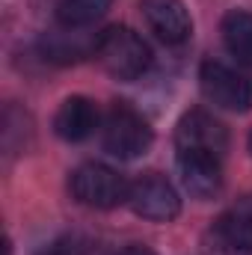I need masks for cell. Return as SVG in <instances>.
<instances>
[{"instance_id": "cell-1", "label": "cell", "mask_w": 252, "mask_h": 255, "mask_svg": "<svg viewBox=\"0 0 252 255\" xmlns=\"http://www.w3.org/2000/svg\"><path fill=\"white\" fill-rule=\"evenodd\" d=\"M95 57L116 80H136L151 63L148 45L130 27H107L104 33H98Z\"/></svg>"}, {"instance_id": "cell-2", "label": "cell", "mask_w": 252, "mask_h": 255, "mask_svg": "<svg viewBox=\"0 0 252 255\" xmlns=\"http://www.w3.org/2000/svg\"><path fill=\"white\" fill-rule=\"evenodd\" d=\"M68 190L80 205L104 211V208H116V205L127 202L130 184L125 181V175H119L116 169H110L104 163H83L71 172Z\"/></svg>"}, {"instance_id": "cell-3", "label": "cell", "mask_w": 252, "mask_h": 255, "mask_svg": "<svg viewBox=\"0 0 252 255\" xmlns=\"http://www.w3.org/2000/svg\"><path fill=\"white\" fill-rule=\"evenodd\" d=\"M151 139H154V133H151L148 122L136 110H130L127 104H116L107 113L104 130H101V142L113 157L133 160V157H139V154H145L151 148Z\"/></svg>"}, {"instance_id": "cell-4", "label": "cell", "mask_w": 252, "mask_h": 255, "mask_svg": "<svg viewBox=\"0 0 252 255\" xmlns=\"http://www.w3.org/2000/svg\"><path fill=\"white\" fill-rule=\"evenodd\" d=\"M199 83L208 101H214L223 110L247 113L252 110V77L241 74L238 68H229L223 63H202L199 68Z\"/></svg>"}, {"instance_id": "cell-5", "label": "cell", "mask_w": 252, "mask_h": 255, "mask_svg": "<svg viewBox=\"0 0 252 255\" xmlns=\"http://www.w3.org/2000/svg\"><path fill=\"white\" fill-rule=\"evenodd\" d=\"M130 208L136 217L151 220V223H169L181 214V199L178 190L163 178V175H142L136 184H130V196H127Z\"/></svg>"}, {"instance_id": "cell-6", "label": "cell", "mask_w": 252, "mask_h": 255, "mask_svg": "<svg viewBox=\"0 0 252 255\" xmlns=\"http://www.w3.org/2000/svg\"><path fill=\"white\" fill-rule=\"evenodd\" d=\"M175 148L178 151H196V154H214L226 157L229 148V133L211 113L205 110H190L181 116L175 128Z\"/></svg>"}, {"instance_id": "cell-7", "label": "cell", "mask_w": 252, "mask_h": 255, "mask_svg": "<svg viewBox=\"0 0 252 255\" xmlns=\"http://www.w3.org/2000/svg\"><path fill=\"white\" fill-rule=\"evenodd\" d=\"M214 247L223 255H252V196L229 208L211 229Z\"/></svg>"}, {"instance_id": "cell-8", "label": "cell", "mask_w": 252, "mask_h": 255, "mask_svg": "<svg viewBox=\"0 0 252 255\" xmlns=\"http://www.w3.org/2000/svg\"><path fill=\"white\" fill-rule=\"evenodd\" d=\"M142 18L151 33L166 45H181L193 33V21L184 0H139Z\"/></svg>"}, {"instance_id": "cell-9", "label": "cell", "mask_w": 252, "mask_h": 255, "mask_svg": "<svg viewBox=\"0 0 252 255\" xmlns=\"http://www.w3.org/2000/svg\"><path fill=\"white\" fill-rule=\"evenodd\" d=\"M178 172L184 190L196 199H214L223 190V157L178 151Z\"/></svg>"}, {"instance_id": "cell-10", "label": "cell", "mask_w": 252, "mask_h": 255, "mask_svg": "<svg viewBox=\"0 0 252 255\" xmlns=\"http://www.w3.org/2000/svg\"><path fill=\"white\" fill-rule=\"evenodd\" d=\"M98 36H89L83 30L63 27L60 33H45L39 42V51L51 63H80L86 57H95Z\"/></svg>"}, {"instance_id": "cell-11", "label": "cell", "mask_w": 252, "mask_h": 255, "mask_svg": "<svg viewBox=\"0 0 252 255\" xmlns=\"http://www.w3.org/2000/svg\"><path fill=\"white\" fill-rule=\"evenodd\" d=\"M95 128H98V107H95V101H89V98H83V95L65 98L63 107H60L57 116H54V130H57V136H63L68 142L86 139Z\"/></svg>"}, {"instance_id": "cell-12", "label": "cell", "mask_w": 252, "mask_h": 255, "mask_svg": "<svg viewBox=\"0 0 252 255\" xmlns=\"http://www.w3.org/2000/svg\"><path fill=\"white\" fill-rule=\"evenodd\" d=\"M223 42L238 63L252 65V12L232 9L223 18Z\"/></svg>"}, {"instance_id": "cell-13", "label": "cell", "mask_w": 252, "mask_h": 255, "mask_svg": "<svg viewBox=\"0 0 252 255\" xmlns=\"http://www.w3.org/2000/svg\"><path fill=\"white\" fill-rule=\"evenodd\" d=\"M113 0H60L57 3V21L71 30H86L89 24H95Z\"/></svg>"}, {"instance_id": "cell-14", "label": "cell", "mask_w": 252, "mask_h": 255, "mask_svg": "<svg viewBox=\"0 0 252 255\" xmlns=\"http://www.w3.org/2000/svg\"><path fill=\"white\" fill-rule=\"evenodd\" d=\"M122 255H154V253H148V250H142V247H133V250H125Z\"/></svg>"}, {"instance_id": "cell-15", "label": "cell", "mask_w": 252, "mask_h": 255, "mask_svg": "<svg viewBox=\"0 0 252 255\" xmlns=\"http://www.w3.org/2000/svg\"><path fill=\"white\" fill-rule=\"evenodd\" d=\"M250 151H252V133H250Z\"/></svg>"}]
</instances>
